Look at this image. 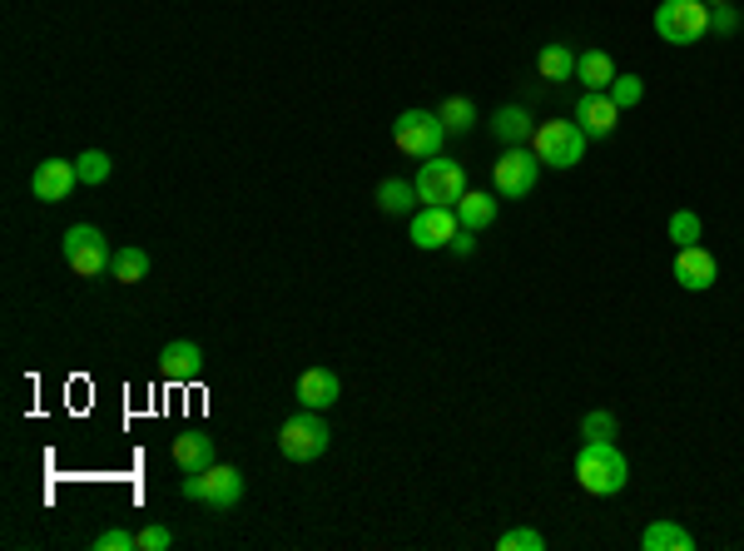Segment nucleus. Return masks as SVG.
<instances>
[{"mask_svg": "<svg viewBox=\"0 0 744 551\" xmlns=\"http://www.w3.org/2000/svg\"><path fill=\"white\" fill-rule=\"evenodd\" d=\"M537 70H541V80H571L576 75V50L571 45H551V50L537 55Z\"/></svg>", "mask_w": 744, "mask_h": 551, "instance_id": "5701e85b", "label": "nucleus"}, {"mask_svg": "<svg viewBox=\"0 0 744 551\" xmlns=\"http://www.w3.org/2000/svg\"><path fill=\"white\" fill-rule=\"evenodd\" d=\"M576 482L590 497H616L631 482V462H625V452L616 442H586L576 452Z\"/></svg>", "mask_w": 744, "mask_h": 551, "instance_id": "f257e3e1", "label": "nucleus"}, {"mask_svg": "<svg viewBox=\"0 0 744 551\" xmlns=\"http://www.w3.org/2000/svg\"><path fill=\"white\" fill-rule=\"evenodd\" d=\"M576 125L586 130V139L616 135V125H620V104L610 100L606 90H586V94H580V104H576Z\"/></svg>", "mask_w": 744, "mask_h": 551, "instance_id": "f8f14e48", "label": "nucleus"}, {"mask_svg": "<svg viewBox=\"0 0 744 551\" xmlns=\"http://www.w3.org/2000/svg\"><path fill=\"white\" fill-rule=\"evenodd\" d=\"M710 31L714 35H734L740 31V11H734V5H710Z\"/></svg>", "mask_w": 744, "mask_h": 551, "instance_id": "7c9ffc66", "label": "nucleus"}, {"mask_svg": "<svg viewBox=\"0 0 744 551\" xmlns=\"http://www.w3.org/2000/svg\"><path fill=\"white\" fill-rule=\"evenodd\" d=\"M501 551H541L546 547V537L541 531H531V527H517V531H501V541H496Z\"/></svg>", "mask_w": 744, "mask_h": 551, "instance_id": "c85d7f7f", "label": "nucleus"}, {"mask_svg": "<svg viewBox=\"0 0 744 551\" xmlns=\"http://www.w3.org/2000/svg\"><path fill=\"white\" fill-rule=\"evenodd\" d=\"M179 492H184L189 502H204V507H214V511H228V507H238V502H244V472H238V468L184 472Z\"/></svg>", "mask_w": 744, "mask_h": 551, "instance_id": "39448f33", "label": "nucleus"}, {"mask_svg": "<svg viewBox=\"0 0 744 551\" xmlns=\"http://www.w3.org/2000/svg\"><path fill=\"white\" fill-rule=\"evenodd\" d=\"M80 184V169L70 165V159H41L31 175V194L41 199V204H60V199H70V189Z\"/></svg>", "mask_w": 744, "mask_h": 551, "instance_id": "9d476101", "label": "nucleus"}, {"mask_svg": "<svg viewBox=\"0 0 744 551\" xmlns=\"http://www.w3.org/2000/svg\"><path fill=\"white\" fill-rule=\"evenodd\" d=\"M159 373H165L169 383H194V378L204 373V348L189 344V338H174V344L159 353Z\"/></svg>", "mask_w": 744, "mask_h": 551, "instance_id": "4468645a", "label": "nucleus"}, {"mask_svg": "<svg viewBox=\"0 0 744 551\" xmlns=\"http://www.w3.org/2000/svg\"><path fill=\"white\" fill-rule=\"evenodd\" d=\"M704 5H730V0H704Z\"/></svg>", "mask_w": 744, "mask_h": 551, "instance_id": "72a5a7b5", "label": "nucleus"}, {"mask_svg": "<svg viewBox=\"0 0 744 551\" xmlns=\"http://www.w3.org/2000/svg\"><path fill=\"white\" fill-rule=\"evenodd\" d=\"M456 234H462V218H456V209L427 204L422 214L413 218V244H417V249H447Z\"/></svg>", "mask_w": 744, "mask_h": 551, "instance_id": "9b49d317", "label": "nucleus"}, {"mask_svg": "<svg viewBox=\"0 0 744 551\" xmlns=\"http://www.w3.org/2000/svg\"><path fill=\"white\" fill-rule=\"evenodd\" d=\"M492 135L511 149V145H527V139L537 135V125H531V115L521 110V104H501V110L492 115Z\"/></svg>", "mask_w": 744, "mask_h": 551, "instance_id": "f3484780", "label": "nucleus"}, {"mask_svg": "<svg viewBox=\"0 0 744 551\" xmlns=\"http://www.w3.org/2000/svg\"><path fill=\"white\" fill-rule=\"evenodd\" d=\"M616 60H610L606 50H586L576 55V80L586 85V90H610V80H616Z\"/></svg>", "mask_w": 744, "mask_h": 551, "instance_id": "6ab92c4d", "label": "nucleus"}, {"mask_svg": "<svg viewBox=\"0 0 744 551\" xmlns=\"http://www.w3.org/2000/svg\"><path fill=\"white\" fill-rule=\"evenodd\" d=\"M417 204V184H407V179H383L377 184V209L383 214H413Z\"/></svg>", "mask_w": 744, "mask_h": 551, "instance_id": "4be33fe9", "label": "nucleus"}, {"mask_svg": "<svg viewBox=\"0 0 744 551\" xmlns=\"http://www.w3.org/2000/svg\"><path fill=\"white\" fill-rule=\"evenodd\" d=\"M580 437H586V442H616V417L610 413H586L580 417Z\"/></svg>", "mask_w": 744, "mask_h": 551, "instance_id": "cd10ccee", "label": "nucleus"}, {"mask_svg": "<svg viewBox=\"0 0 744 551\" xmlns=\"http://www.w3.org/2000/svg\"><path fill=\"white\" fill-rule=\"evenodd\" d=\"M670 239H675V249H690V244L700 239V214H690V209L670 214Z\"/></svg>", "mask_w": 744, "mask_h": 551, "instance_id": "bb28decb", "label": "nucleus"}, {"mask_svg": "<svg viewBox=\"0 0 744 551\" xmlns=\"http://www.w3.org/2000/svg\"><path fill=\"white\" fill-rule=\"evenodd\" d=\"M655 35L670 45H695L710 35V5L704 0H661L655 5Z\"/></svg>", "mask_w": 744, "mask_h": 551, "instance_id": "20e7f679", "label": "nucleus"}, {"mask_svg": "<svg viewBox=\"0 0 744 551\" xmlns=\"http://www.w3.org/2000/svg\"><path fill=\"white\" fill-rule=\"evenodd\" d=\"M456 218H462V229H472V234L492 229V218H496V199H492V194H482V189H466V194L456 199Z\"/></svg>", "mask_w": 744, "mask_h": 551, "instance_id": "a211bd4d", "label": "nucleus"}, {"mask_svg": "<svg viewBox=\"0 0 744 551\" xmlns=\"http://www.w3.org/2000/svg\"><path fill=\"white\" fill-rule=\"evenodd\" d=\"M328 442H332V432L318 417V407H303V413H293L289 423L279 427V452L289 462H318L323 452H328Z\"/></svg>", "mask_w": 744, "mask_h": 551, "instance_id": "f03ea898", "label": "nucleus"}, {"mask_svg": "<svg viewBox=\"0 0 744 551\" xmlns=\"http://www.w3.org/2000/svg\"><path fill=\"white\" fill-rule=\"evenodd\" d=\"M606 94L620 104V110H631V104H641V100H645V85H641V75H616Z\"/></svg>", "mask_w": 744, "mask_h": 551, "instance_id": "a878e982", "label": "nucleus"}, {"mask_svg": "<svg viewBox=\"0 0 744 551\" xmlns=\"http://www.w3.org/2000/svg\"><path fill=\"white\" fill-rule=\"evenodd\" d=\"M174 462H179V472H204V468H214V437L199 432V427L179 432V437H174Z\"/></svg>", "mask_w": 744, "mask_h": 551, "instance_id": "dca6fc26", "label": "nucleus"}, {"mask_svg": "<svg viewBox=\"0 0 744 551\" xmlns=\"http://www.w3.org/2000/svg\"><path fill=\"white\" fill-rule=\"evenodd\" d=\"M135 547H139V537H129V531H120V527L94 537V551H135Z\"/></svg>", "mask_w": 744, "mask_h": 551, "instance_id": "c756f323", "label": "nucleus"}, {"mask_svg": "<svg viewBox=\"0 0 744 551\" xmlns=\"http://www.w3.org/2000/svg\"><path fill=\"white\" fill-rule=\"evenodd\" d=\"M417 199L422 204H437V209H452L456 199L466 194V175H462V165L456 159H422V169H417Z\"/></svg>", "mask_w": 744, "mask_h": 551, "instance_id": "6e6552de", "label": "nucleus"}, {"mask_svg": "<svg viewBox=\"0 0 744 551\" xmlns=\"http://www.w3.org/2000/svg\"><path fill=\"white\" fill-rule=\"evenodd\" d=\"M641 547L645 551H695V537L685 527H675V521H651L641 531Z\"/></svg>", "mask_w": 744, "mask_h": 551, "instance_id": "aec40b11", "label": "nucleus"}, {"mask_svg": "<svg viewBox=\"0 0 744 551\" xmlns=\"http://www.w3.org/2000/svg\"><path fill=\"white\" fill-rule=\"evenodd\" d=\"M714 273H720V263H714L710 249H700V244H690V249L675 254V283L690 293H704L714 283Z\"/></svg>", "mask_w": 744, "mask_h": 551, "instance_id": "ddd939ff", "label": "nucleus"}, {"mask_svg": "<svg viewBox=\"0 0 744 551\" xmlns=\"http://www.w3.org/2000/svg\"><path fill=\"white\" fill-rule=\"evenodd\" d=\"M531 145H537L541 165L571 169V165H580V155H586V130H580L576 120H546V125H537Z\"/></svg>", "mask_w": 744, "mask_h": 551, "instance_id": "0eeeda50", "label": "nucleus"}, {"mask_svg": "<svg viewBox=\"0 0 744 551\" xmlns=\"http://www.w3.org/2000/svg\"><path fill=\"white\" fill-rule=\"evenodd\" d=\"M342 397V378L332 373V368H308V373L298 378V403L303 407H332Z\"/></svg>", "mask_w": 744, "mask_h": 551, "instance_id": "2eb2a0df", "label": "nucleus"}, {"mask_svg": "<svg viewBox=\"0 0 744 551\" xmlns=\"http://www.w3.org/2000/svg\"><path fill=\"white\" fill-rule=\"evenodd\" d=\"M110 279H114V283H139V279H149V254H145V249H135V244H124V249H114Z\"/></svg>", "mask_w": 744, "mask_h": 551, "instance_id": "412c9836", "label": "nucleus"}, {"mask_svg": "<svg viewBox=\"0 0 744 551\" xmlns=\"http://www.w3.org/2000/svg\"><path fill=\"white\" fill-rule=\"evenodd\" d=\"M537 175H541L537 149H521V145H511L507 155L496 159V169H492L496 194H507V199H527L531 189H537Z\"/></svg>", "mask_w": 744, "mask_h": 551, "instance_id": "1a4fd4ad", "label": "nucleus"}, {"mask_svg": "<svg viewBox=\"0 0 744 551\" xmlns=\"http://www.w3.org/2000/svg\"><path fill=\"white\" fill-rule=\"evenodd\" d=\"M60 254H65V263H70L80 279H104V273H110V263H114L110 239H104L94 224H75V229H65Z\"/></svg>", "mask_w": 744, "mask_h": 551, "instance_id": "423d86ee", "label": "nucleus"}, {"mask_svg": "<svg viewBox=\"0 0 744 551\" xmlns=\"http://www.w3.org/2000/svg\"><path fill=\"white\" fill-rule=\"evenodd\" d=\"M169 547H174L169 527H145L139 531V551H169Z\"/></svg>", "mask_w": 744, "mask_h": 551, "instance_id": "2f4dec72", "label": "nucleus"}, {"mask_svg": "<svg viewBox=\"0 0 744 551\" xmlns=\"http://www.w3.org/2000/svg\"><path fill=\"white\" fill-rule=\"evenodd\" d=\"M442 139H447V125L437 110H403L393 120V145L413 159H437L442 155Z\"/></svg>", "mask_w": 744, "mask_h": 551, "instance_id": "7ed1b4c3", "label": "nucleus"}, {"mask_svg": "<svg viewBox=\"0 0 744 551\" xmlns=\"http://www.w3.org/2000/svg\"><path fill=\"white\" fill-rule=\"evenodd\" d=\"M447 249H452V254H456V259H466V254H472V249H476L472 229H462V234H456V239H452V244H447Z\"/></svg>", "mask_w": 744, "mask_h": 551, "instance_id": "473e14b6", "label": "nucleus"}, {"mask_svg": "<svg viewBox=\"0 0 744 551\" xmlns=\"http://www.w3.org/2000/svg\"><path fill=\"white\" fill-rule=\"evenodd\" d=\"M442 125H447V135H466V130L476 125V104L466 100V94H452V100H442Z\"/></svg>", "mask_w": 744, "mask_h": 551, "instance_id": "b1692460", "label": "nucleus"}, {"mask_svg": "<svg viewBox=\"0 0 744 551\" xmlns=\"http://www.w3.org/2000/svg\"><path fill=\"white\" fill-rule=\"evenodd\" d=\"M75 169H80V184H104L114 169V159L104 155V149H84L80 159H75Z\"/></svg>", "mask_w": 744, "mask_h": 551, "instance_id": "393cba45", "label": "nucleus"}]
</instances>
